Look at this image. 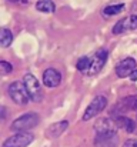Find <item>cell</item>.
Segmentation results:
<instances>
[{
  "label": "cell",
  "instance_id": "5b68a950",
  "mask_svg": "<svg viewBox=\"0 0 137 147\" xmlns=\"http://www.w3.org/2000/svg\"><path fill=\"white\" fill-rule=\"evenodd\" d=\"M107 57H109V51L106 49L97 50V51L90 57V64H89V69L86 70V74H89V76L97 74V73L103 69V66L106 64Z\"/></svg>",
  "mask_w": 137,
  "mask_h": 147
},
{
  "label": "cell",
  "instance_id": "8992f818",
  "mask_svg": "<svg viewBox=\"0 0 137 147\" xmlns=\"http://www.w3.org/2000/svg\"><path fill=\"white\" fill-rule=\"evenodd\" d=\"M34 140V136L29 131H17L3 142L1 147H27Z\"/></svg>",
  "mask_w": 137,
  "mask_h": 147
},
{
  "label": "cell",
  "instance_id": "5bb4252c",
  "mask_svg": "<svg viewBox=\"0 0 137 147\" xmlns=\"http://www.w3.org/2000/svg\"><path fill=\"white\" fill-rule=\"evenodd\" d=\"M11 42H13V33L6 27H0V47H9Z\"/></svg>",
  "mask_w": 137,
  "mask_h": 147
},
{
  "label": "cell",
  "instance_id": "3957f363",
  "mask_svg": "<svg viewBox=\"0 0 137 147\" xmlns=\"http://www.w3.org/2000/svg\"><path fill=\"white\" fill-rule=\"evenodd\" d=\"M23 83H24V86H26V90H27V93H29L30 100H33V101H36V103H40V101L43 100V90H42V87H40V83H39V80H37L32 73L24 74Z\"/></svg>",
  "mask_w": 137,
  "mask_h": 147
},
{
  "label": "cell",
  "instance_id": "277c9868",
  "mask_svg": "<svg viewBox=\"0 0 137 147\" xmlns=\"http://www.w3.org/2000/svg\"><path fill=\"white\" fill-rule=\"evenodd\" d=\"M107 107V98L101 94L96 96V97L91 100V103L87 106V109L84 110V114H83V121H89L93 117H96L97 114H100L104 109Z\"/></svg>",
  "mask_w": 137,
  "mask_h": 147
},
{
  "label": "cell",
  "instance_id": "ffe728a7",
  "mask_svg": "<svg viewBox=\"0 0 137 147\" xmlns=\"http://www.w3.org/2000/svg\"><path fill=\"white\" fill-rule=\"evenodd\" d=\"M123 147H137V140L136 139H129V140H126Z\"/></svg>",
  "mask_w": 137,
  "mask_h": 147
},
{
  "label": "cell",
  "instance_id": "52a82bcc",
  "mask_svg": "<svg viewBox=\"0 0 137 147\" xmlns=\"http://www.w3.org/2000/svg\"><path fill=\"white\" fill-rule=\"evenodd\" d=\"M119 146V137L116 130L97 133L94 139V147H117Z\"/></svg>",
  "mask_w": 137,
  "mask_h": 147
},
{
  "label": "cell",
  "instance_id": "8fae6325",
  "mask_svg": "<svg viewBox=\"0 0 137 147\" xmlns=\"http://www.w3.org/2000/svg\"><path fill=\"white\" fill-rule=\"evenodd\" d=\"M69 127V121L67 120H61V121H57V123H53L47 130H46V136L49 139H56L59 136H61Z\"/></svg>",
  "mask_w": 137,
  "mask_h": 147
},
{
  "label": "cell",
  "instance_id": "603a6c76",
  "mask_svg": "<svg viewBox=\"0 0 137 147\" xmlns=\"http://www.w3.org/2000/svg\"><path fill=\"white\" fill-rule=\"evenodd\" d=\"M9 1H11V3H26L27 0H9Z\"/></svg>",
  "mask_w": 137,
  "mask_h": 147
},
{
  "label": "cell",
  "instance_id": "44dd1931",
  "mask_svg": "<svg viewBox=\"0 0 137 147\" xmlns=\"http://www.w3.org/2000/svg\"><path fill=\"white\" fill-rule=\"evenodd\" d=\"M6 119V107L0 106V121H3Z\"/></svg>",
  "mask_w": 137,
  "mask_h": 147
},
{
  "label": "cell",
  "instance_id": "30bf717a",
  "mask_svg": "<svg viewBox=\"0 0 137 147\" xmlns=\"http://www.w3.org/2000/svg\"><path fill=\"white\" fill-rule=\"evenodd\" d=\"M43 84L49 89L57 87L61 83V74L56 69H46L43 71Z\"/></svg>",
  "mask_w": 137,
  "mask_h": 147
},
{
  "label": "cell",
  "instance_id": "ac0fdd59",
  "mask_svg": "<svg viewBox=\"0 0 137 147\" xmlns=\"http://www.w3.org/2000/svg\"><path fill=\"white\" fill-rule=\"evenodd\" d=\"M11 71H13V66H11L9 61L1 60V61H0V76H6V74H9V73H11Z\"/></svg>",
  "mask_w": 137,
  "mask_h": 147
},
{
  "label": "cell",
  "instance_id": "6da1fadb",
  "mask_svg": "<svg viewBox=\"0 0 137 147\" xmlns=\"http://www.w3.org/2000/svg\"><path fill=\"white\" fill-rule=\"evenodd\" d=\"M40 121V117L39 114L36 113H26L20 117H17L13 123H11V130L14 131H27L33 127H36Z\"/></svg>",
  "mask_w": 137,
  "mask_h": 147
},
{
  "label": "cell",
  "instance_id": "9a60e30c",
  "mask_svg": "<svg viewBox=\"0 0 137 147\" xmlns=\"http://www.w3.org/2000/svg\"><path fill=\"white\" fill-rule=\"evenodd\" d=\"M36 9L42 13H54L56 6L51 0H37L36 3Z\"/></svg>",
  "mask_w": 137,
  "mask_h": 147
},
{
  "label": "cell",
  "instance_id": "7a4b0ae2",
  "mask_svg": "<svg viewBox=\"0 0 137 147\" xmlns=\"http://www.w3.org/2000/svg\"><path fill=\"white\" fill-rule=\"evenodd\" d=\"M7 93H9L10 98H11L16 104H19V106H26V104L29 103V100H30L29 93H27V90H26V86H24V83H22V82H13V83L9 86Z\"/></svg>",
  "mask_w": 137,
  "mask_h": 147
},
{
  "label": "cell",
  "instance_id": "ba28073f",
  "mask_svg": "<svg viewBox=\"0 0 137 147\" xmlns=\"http://www.w3.org/2000/svg\"><path fill=\"white\" fill-rule=\"evenodd\" d=\"M137 29V14H130L121 20H119L114 27H113V33L114 34H121L126 32H132Z\"/></svg>",
  "mask_w": 137,
  "mask_h": 147
},
{
  "label": "cell",
  "instance_id": "2e32d148",
  "mask_svg": "<svg viewBox=\"0 0 137 147\" xmlns=\"http://www.w3.org/2000/svg\"><path fill=\"white\" fill-rule=\"evenodd\" d=\"M123 9H124V4H123V3L109 4V6H106V7L103 9V14L107 16V17H110V16H116V14H119L120 11H123Z\"/></svg>",
  "mask_w": 137,
  "mask_h": 147
},
{
  "label": "cell",
  "instance_id": "d6986e66",
  "mask_svg": "<svg viewBox=\"0 0 137 147\" xmlns=\"http://www.w3.org/2000/svg\"><path fill=\"white\" fill-rule=\"evenodd\" d=\"M124 103L127 104V107H130L137 113V96H130V97L124 98Z\"/></svg>",
  "mask_w": 137,
  "mask_h": 147
},
{
  "label": "cell",
  "instance_id": "4fadbf2b",
  "mask_svg": "<svg viewBox=\"0 0 137 147\" xmlns=\"http://www.w3.org/2000/svg\"><path fill=\"white\" fill-rule=\"evenodd\" d=\"M114 127H116V123L114 121H110L109 119H100L96 123L94 130H96V133H104V131L114 130Z\"/></svg>",
  "mask_w": 137,
  "mask_h": 147
},
{
  "label": "cell",
  "instance_id": "e0dca14e",
  "mask_svg": "<svg viewBox=\"0 0 137 147\" xmlns=\"http://www.w3.org/2000/svg\"><path fill=\"white\" fill-rule=\"evenodd\" d=\"M89 64H90V57H87V56H83V57H80V59L77 60V64H76V67H77V70H79V71H83V73H86V70L89 69Z\"/></svg>",
  "mask_w": 137,
  "mask_h": 147
},
{
  "label": "cell",
  "instance_id": "9c48e42d",
  "mask_svg": "<svg viewBox=\"0 0 137 147\" xmlns=\"http://www.w3.org/2000/svg\"><path fill=\"white\" fill-rule=\"evenodd\" d=\"M134 70H136V60L133 57H126L121 61H119L116 66V74L117 77H121V79L129 77Z\"/></svg>",
  "mask_w": 137,
  "mask_h": 147
},
{
  "label": "cell",
  "instance_id": "7402d4cb",
  "mask_svg": "<svg viewBox=\"0 0 137 147\" xmlns=\"http://www.w3.org/2000/svg\"><path fill=\"white\" fill-rule=\"evenodd\" d=\"M130 79H132L133 82H136V80H137V69L133 71V73H132V74H130Z\"/></svg>",
  "mask_w": 137,
  "mask_h": 147
},
{
  "label": "cell",
  "instance_id": "7c38bea8",
  "mask_svg": "<svg viewBox=\"0 0 137 147\" xmlns=\"http://www.w3.org/2000/svg\"><path fill=\"white\" fill-rule=\"evenodd\" d=\"M114 123H116L117 127L123 129L127 133H136L137 131V123H134L132 119H129L126 116H117L116 120H114Z\"/></svg>",
  "mask_w": 137,
  "mask_h": 147
}]
</instances>
